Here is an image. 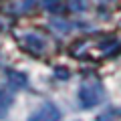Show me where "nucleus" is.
Masks as SVG:
<instances>
[{
    "instance_id": "nucleus-6",
    "label": "nucleus",
    "mask_w": 121,
    "mask_h": 121,
    "mask_svg": "<svg viewBox=\"0 0 121 121\" xmlns=\"http://www.w3.org/2000/svg\"><path fill=\"white\" fill-rule=\"evenodd\" d=\"M69 8L71 10H75V12H81V10H85L87 8V0H69Z\"/></svg>"
},
{
    "instance_id": "nucleus-1",
    "label": "nucleus",
    "mask_w": 121,
    "mask_h": 121,
    "mask_svg": "<svg viewBox=\"0 0 121 121\" xmlns=\"http://www.w3.org/2000/svg\"><path fill=\"white\" fill-rule=\"evenodd\" d=\"M101 99H103V87L99 83H85L79 91V101L85 109L95 107L97 103H101Z\"/></svg>"
},
{
    "instance_id": "nucleus-4",
    "label": "nucleus",
    "mask_w": 121,
    "mask_h": 121,
    "mask_svg": "<svg viewBox=\"0 0 121 121\" xmlns=\"http://www.w3.org/2000/svg\"><path fill=\"white\" fill-rule=\"evenodd\" d=\"M6 79H8V85L12 89H24L26 87V75L16 73V71H8L6 73Z\"/></svg>"
},
{
    "instance_id": "nucleus-3",
    "label": "nucleus",
    "mask_w": 121,
    "mask_h": 121,
    "mask_svg": "<svg viewBox=\"0 0 121 121\" xmlns=\"http://www.w3.org/2000/svg\"><path fill=\"white\" fill-rule=\"evenodd\" d=\"M24 47L30 48L32 52H40V51H44V40H43V36L26 35V36H24Z\"/></svg>"
},
{
    "instance_id": "nucleus-5",
    "label": "nucleus",
    "mask_w": 121,
    "mask_h": 121,
    "mask_svg": "<svg viewBox=\"0 0 121 121\" xmlns=\"http://www.w3.org/2000/svg\"><path fill=\"white\" fill-rule=\"evenodd\" d=\"M10 105H12V95H10V91L0 89V119H4V117H6Z\"/></svg>"
},
{
    "instance_id": "nucleus-2",
    "label": "nucleus",
    "mask_w": 121,
    "mask_h": 121,
    "mask_svg": "<svg viewBox=\"0 0 121 121\" xmlns=\"http://www.w3.org/2000/svg\"><path fill=\"white\" fill-rule=\"evenodd\" d=\"M60 119V111L55 103H43L39 109H36L32 115H30L28 121H59Z\"/></svg>"
}]
</instances>
